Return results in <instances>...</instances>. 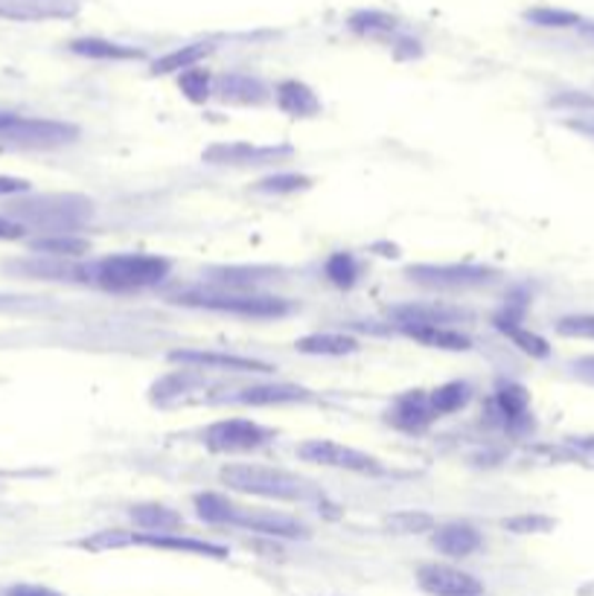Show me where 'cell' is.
Listing matches in <instances>:
<instances>
[{
	"instance_id": "cell-1",
	"label": "cell",
	"mask_w": 594,
	"mask_h": 596,
	"mask_svg": "<svg viewBox=\"0 0 594 596\" xmlns=\"http://www.w3.org/2000/svg\"><path fill=\"white\" fill-rule=\"evenodd\" d=\"M219 481L228 486V492L278 501V504H306L318 495L315 486L301 474L278 466H260V463H228L219 468Z\"/></svg>"
},
{
	"instance_id": "cell-2",
	"label": "cell",
	"mask_w": 594,
	"mask_h": 596,
	"mask_svg": "<svg viewBox=\"0 0 594 596\" xmlns=\"http://www.w3.org/2000/svg\"><path fill=\"white\" fill-rule=\"evenodd\" d=\"M79 274L109 291H143L161 285L172 274V260L163 253L143 251L109 253L93 265L79 267Z\"/></svg>"
},
{
	"instance_id": "cell-3",
	"label": "cell",
	"mask_w": 594,
	"mask_h": 596,
	"mask_svg": "<svg viewBox=\"0 0 594 596\" xmlns=\"http://www.w3.org/2000/svg\"><path fill=\"white\" fill-rule=\"evenodd\" d=\"M27 230L47 233H73L85 228L93 215V201L85 195H41V199L16 201L9 213Z\"/></svg>"
},
{
	"instance_id": "cell-4",
	"label": "cell",
	"mask_w": 594,
	"mask_h": 596,
	"mask_svg": "<svg viewBox=\"0 0 594 596\" xmlns=\"http://www.w3.org/2000/svg\"><path fill=\"white\" fill-rule=\"evenodd\" d=\"M175 303L204 309V312L231 314V317H242V321H280V317H289L294 312L292 300L278 297V294H263V291H256V294H217V291H208V294H184Z\"/></svg>"
},
{
	"instance_id": "cell-5",
	"label": "cell",
	"mask_w": 594,
	"mask_h": 596,
	"mask_svg": "<svg viewBox=\"0 0 594 596\" xmlns=\"http://www.w3.org/2000/svg\"><path fill=\"white\" fill-rule=\"evenodd\" d=\"M405 276L411 283L423 285V289L434 291H466L481 289L499 280V271L490 265H479V262H420V265L405 267Z\"/></svg>"
},
{
	"instance_id": "cell-6",
	"label": "cell",
	"mask_w": 594,
	"mask_h": 596,
	"mask_svg": "<svg viewBox=\"0 0 594 596\" xmlns=\"http://www.w3.org/2000/svg\"><path fill=\"white\" fill-rule=\"evenodd\" d=\"M274 436H278V431L265 428L256 420L233 416V420H219L208 425L201 434V443L208 445L213 454H248L269 445Z\"/></svg>"
},
{
	"instance_id": "cell-7",
	"label": "cell",
	"mask_w": 594,
	"mask_h": 596,
	"mask_svg": "<svg viewBox=\"0 0 594 596\" xmlns=\"http://www.w3.org/2000/svg\"><path fill=\"white\" fill-rule=\"evenodd\" d=\"M298 459L312 463V466L324 468H341V472H355V474H382L385 466L382 459L373 457L368 452H359L353 445L335 443V440H306L294 448Z\"/></svg>"
},
{
	"instance_id": "cell-8",
	"label": "cell",
	"mask_w": 594,
	"mask_h": 596,
	"mask_svg": "<svg viewBox=\"0 0 594 596\" xmlns=\"http://www.w3.org/2000/svg\"><path fill=\"white\" fill-rule=\"evenodd\" d=\"M170 364L187 370H199V373H231V375H271L278 367H271L260 358H248V355H233V352L219 350H172L167 355Z\"/></svg>"
},
{
	"instance_id": "cell-9",
	"label": "cell",
	"mask_w": 594,
	"mask_h": 596,
	"mask_svg": "<svg viewBox=\"0 0 594 596\" xmlns=\"http://www.w3.org/2000/svg\"><path fill=\"white\" fill-rule=\"evenodd\" d=\"M3 143L30 145V149H56L79 140V125L62 123V120H36V117L18 114L7 129L0 131Z\"/></svg>"
},
{
	"instance_id": "cell-10",
	"label": "cell",
	"mask_w": 594,
	"mask_h": 596,
	"mask_svg": "<svg viewBox=\"0 0 594 596\" xmlns=\"http://www.w3.org/2000/svg\"><path fill=\"white\" fill-rule=\"evenodd\" d=\"M387 317L394 321L396 330L405 326H446V330H461V323L472 321L470 309L452 306L443 300H409L387 309Z\"/></svg>"
},
{
	"instance_id": "cell-11",
	"label": "cell",
	"mask_w": 594,
	"mask_h": 596,
	"mask_svg": "<svg viewBox=\"0 0 594 596\" xmlns=\"http://www.w3.org/2000/svg\"><path fill=\"white\" fill-rule=\"evenodd\" d=\"M441 420L432 407L429 391H402L391 398V405L385 407V425L405 436H420L432 428L434 422Z\"/></svg>"
},
{
	"instance_id": "cell-12",
	"label": "cell",
	"mask_w": 594,
	"mask_h": 596,
	"mask_svg": "<svg viewBox=\"0 0 594 596\" xmlns=\"http://www.w3.org/2000/svg\"><path fill=\"white\" fill-rule=\"evenodd\" d=\"M294 154L292 145H256L236 140V143H213L204 149L201 161L210 166H265V163L289 161Z\"/></svg>"
},
{
	"instance_id": "cell-13",
	"label": "cell",
	"mask_w": 594,
	"mask_h": 596,
	"mask_svg": "<svg viewBox=\"0 0 594 596\" xmlns=\"http://www.w3.org/2000/svg\"><path fill=\"white\" fill-rule=\"evenodd\" d=\"M417 585L429 596H484V582L470 570L446 562H425L417 567Z\"/></svg>"
},
{
	"instance_id": "cell-14",
	"label": "cell",
	"mask_w": 594,
	"mask_h": 596,
	"mask_svg": "<svg viewBox=\"0 0 594 596\" xmlns=\"http://www.w3.org/2000/svg\"><path fill=\"white\" fill-rule=\"evenodd\" d=\"M231 527L265 535V538H286V542H306L312 535L306 524L294 518V515L280 513V509H251V506H240V513L233 515Z\"/></svg>"
},
{
	"instance_id": "cell-15",
	"label": "cell",
	"mask_w": 594,
	"mask_h": 596,
	"mask_svg": "<svg viewBox=\"0 0 594 596\" xmlns=\"http://www.w3.org/2000/svg\"><path fill=\"white\" fill-rule=\"evenodd\" d=\"M79 0H0V18L21 23L70 21L79 16Z\"/></svg>"
},
{
	"instance_id": "cell-16",
	"label": "cell",
	"mask_w": 594,
	"mask_h": 596,
	"mask_svg": "<svg viewBox=\"0 0 594 596\" xmlns=\"http://www.w3.org/2000/svg\"><path fill=\"white\" fill-rule=\"evenodd\" d=\"M493 326L502 332L504 337H507L510 344L516 346V350L525 352V355H531V358H536V361L551 358L548 341L525 326V303H522V306H516V303H507V306H504L502 312L493 317Z\"/></svg>"
},
{
	"instance_id": "cell-17",
	"label": "cell",
	"mask_w": 594,
	"mask_h": 596,
	"mask_svg": "<svg viewBox=\"0 0 594 596\" xmlns=\"http://www.w3.org/2000/svg\"><path fill=\"white\" fill-rule=\"evenodd\" d=\"M132 547H152V550L181 553V556H204V558H228L231 550L222 544L204 542L195 535L187 533H170V535H152V533H132Z\"/></svg>"
},
{
	"instance_id": "cell-18",
	"label": "cell",
	"mask_w": 594,
	"mask_h": 596,
	"mask_svg": "<svg viewBox=\"0 0 594 596\" xmlns=\"http://www.w3.org/2000/svg\"><path fill=\"white\" fill-rule=\"evenodd\" d=\"M274 267L263 265H228L213 267L208 274V283L217 294H256L269 280H274Z\"/></svg>"
},
{
	"instance_id": "cell-19",
	"label": "cell",
	"mask_w": 594,
	"mask_h": 596,
	"mask_svg": "<svg viewBox=\"0 0 594 596\" xmlns=\"http://www.w3.org/2000/svg\"><path fill=\"white\" fill-rule=\"evenodd\" d=\"M495 411L502 416L504 428L513 431V434H522L533 425V413H531V391L525 384L519 382H502L495 387V398H493Z\"/></svg>"
},
{
	"instance_id": "cell-20",
	"label": "cell",
	"mask_w": 594,
	"mask_h": 596,
	"mask_svg": "<svg viewBox=\"0 0 594 596\" xmlns=\"http://www.w3.org/2000/svg\"><path fill=\"white\" fill-rule=\"evenodd\" d=\"M269 84L263 79L248 77V73H224L213 82V97H219L228 105L242 108H260L271 100Z\"/></svg>"
},
{
	"instance_id": "cell-21",
	"label": "cell",
	"mask_w": 594,
	"mask_h": 596,
	"mask_svg": "<svg viewBox=\"0 0 594 596\" xmlns=\"http://www.w3.org/2000/svg\"><path fill=\"white\" fill-rule=\"evenodd\" d=\"M271 100H274L280 114L292 117V120H312V117L324 111L321 97L306 82H301V79H283L274 88V93H271Z\"/></svg>"
},
{
	"instance_id": "cell-22",
	"label": "cell",
	"mask_w": 594,
	"mask_h": 596,
	"mask_svg": "<svg viewBox=\"0 0 594 596\" xmlns=\"http://www.w3.org/2000/svg\"><path fill=\"white\" fill-rule=\"evenodd\" d=\"M432 547L446 558H470L484 547V535L463 521L437 524V529L432 533Z\"/></svg>"
},
{
	"instance_id": "cell-23",
	"label": "cell",
	"mask_w": 594,
	"mask_h": 596,
	"mask_svg": "<svg viewBox=\"0 0 594 596\" xmlns=\"http://www.w3.org/2000/svg\"><path fill=\"white\" fill-rule=\"evenodd\" d=\"M312 391L301 387V384L289 382H269V384H251V387H242L233 402L248 407H280V405H301L309 402Z\"/></svg>"
},
{
	"instance_id": "cell-24",
	"label": "cell",
	"mask_w": 594,
	"mask_h": 596,
	"mask_svg": "<svg viewBox=\"0 0 594 596\" xmlns=\"http://www.w3.org/2000/svg\"><path fill=\"white\" fill-rule=\"evenodd\" d=\"M68 50L73 55H82V59H93V62H140V59L147 55L140 47L123 44V41L100 39V36L73 39L68 44Z\"/></svg>"
},
{
	"instance_id": "cell-25",
	"label": "cell",
	"mask_w": 594,
	"mask_h": 596,
	"mask_svg": "<svg viewBox=\"0 0 594 596\" xmlns=\"http://www.w3.org/2000/svg\"><path fill=\"white\" fill-rule=\"evenodd\" d=\"M129 518H132L134 527L140 533H152V535H170V533H184V515L172 509L167 504H134L129 509Z\"/></svg>"
},
{
	"instance_id": "cell-26",
	"label": "cell",
	"mask_w": 594,
	"mask_h": 596,
	"mask_svg": "<svg viewBox=\"0 0 594 596\" xmlns=\"http://www.w3.org/2000/svg\"><path fill=\"white\" fill-rule=\"evenodd\" d=\"M359 337L348 335V332H312L294 341V350L301 355H312V358H344L359 352Z\"/></svg>"
},
{
	"instance_id": "cell-27",
	"label": "cell",
	"mask_w": 594,
	"mask_h": 596,
	"mask_svg": "<svg viewBox=\"0 0 594 596\" xmlns=\"http://www.w3.org/2000/svg\"><path fill=\"white\" fill-rule=\"evenodd\" d=\"M402 335L420 346L441 352H470L472 337L461 330H446V326H405Z\"/></svg>"
},
{
	"instance_id": "cell-28",
	"label": "cell",
	"mask_w": 594,
	"mask_h": 596,
	"mask_svg": "<svg viewBox=\"0 0 594 596\" xmlns=\"http://www.w3.org/2000/svg\"><path fill=\"white\" fill-rule=\"evenodd\" d=\"M213 53V44L210 41H193V44L175 47L170 53L158 55L152 62V77H170V73H184L190 68H199L208 55Z\"/></svg>"
},
{
	"instance_id": "cell-29",
	"label": "cell",
	"mask_w": 594,
	"mask_h": 596,
	"mask_svg": "<svg viewBox=\"0 0 594 596\" xmlns=\"http://www.w3.org/2000/svg\"><path fill=\"white\" fill-rule=\"evenodd\" d=\"M30 251L50 260H79L91 253V239L79 233H47V236L32 239Z\"/></svg>"
},
{
	"instance_id": "cell-30",
	"label": "cell",
	"mask_w": 594,
	"mask_h": 596,
	"mask_svg": "<svg viewBox=\"0 0 594 596\" xmlns=\"http://www.w3.org/2000/svg\"><path fill=\"white\" fill-rule=\"evenodd\" d=\"M193 509L199 521L210 524V527H231L233 515L240 513V504H233L231 497L222 492H199L193 495Z\"/></svg>"
},
{
	"instance_id": "cell-31",
	"label": "cell",
	"mask_w": 594,
	"mask_h": 596,
	"mask_svg": "<svg viewBox=\"0 0 594 596\" xmlns=\"http://www.w3.org/2000/svg\"><path fill=\"white\" fill-rule=\"evenodd\" d=\"M324 276L330 280L335 289L341 291H350L355 289V285L362 283L364 276V262L355 256V253L350 251H335L326 256L324 262Z\"/></svg>"
},
{
	"instance_id": "cell-32",
	"label": "cell",
	"mask_w": 594,
	"mask_h": 596,
	"mask_svg": "<svg viewBox=\"0 0 594 596\" xmlns=\"http://www.w3.org/2000/svg\"><path fill=\"white\" fill-rule=\"evenodd\" d=\"M348 27L362 39H387V36H394L400 21L387 12H379V9H359L350 16Z\"/></svg>"
},
{
	"instance_id": "cell-33",
	"label": "cell",
	"mask_w": 594,
	"mask_h": 596,
	"mask_svg": "<svg viewBox=\"0 0 594 596\" xmlns=\"http://www.w3.org/2000/svg\"><path fill=\"white\" fill-rule=\"evenodd\" d=\"M472 384L470 382H461V378H455V382H446L441 384V387H434V391H429V398H432V407L437 416H452V413H461L463 407L472 402Z\"/></svg>"
},
{
	"instance_id": "cell-34",
	"label": "cell",
	"mask_w": 594,
	"mask_h": 596,
	"mask_svg": "<svg viewBox=\"0 0 594 596\" xmlns=\"http://www.w3.org/2000/svg\"><path fill=\"white\" fill-rule=\"evenodd\" d=\"M382 524L391 535H423L437 529V518L425 509H396V513L385 515Z\"/></svg>"
},
{
	"instance_id": "cell-35",
	"label": "cell",
	"mask_w": 594,
	"mask_h": 596,
	"mask_svg": "<svg viewBox=\"0 0 594 596\" xmlns=\"http://www.w3.org/2000/svg\"><path fill=\"white\" fill-rule=\"evenodd\" d=\"M312 178L298 175V172H274L269 178H260L254 184V192L260 195H271V199H280V195H294V192L312 190Z\"/></svg>"
},
{
	"instance_id": "cell-36",
	"label": "cell",
	"mask_w": 594,
	"mask_h": 596,
	"mask_svg": "<svg viewBox=\"0 0 594 596\" xmlns=\"http://www.w3.org/2000/svg\"><path fill=\"white\" fill-rule=\"evenodd\" d=\"M213 82L217 79L210 77L204 68H190L184 73H178V91L184 93L193 105H204L213 97Z\"/></svg>"
},
{
	"instance_id": "cell-37",
	"label": "cell",
	"mask_w": 594,
	"mask_h": 596,
	"mask_svg": "<svg viewBox=\"0 0 594 596\" xmlns=\"http://www.w3.org/2000/svg\"><path fill=\"white\" fill-rule=\"evenodd\" d=\"M525 21L536 23V27H551V30H568V27H580L583 18L572 9H556V7H536L527 9Z\"/></svg>"
},
{
	"instance_id": "cell-38",
	"label": "cell",
	"mask_w": 594,
	"mask_h": 596,
	"mask_svg": "<svg viewBox=\"0 0 594 596\" xmlns=\"http://www.w3.org/2000/svg\"><path fill=\"white\" fill-rule=\"evenodd\" d=\"M502 527L513 535H542L551 533V529L556 527V521L548 518V515L525 513V515H513V518H504Z\"/></svg>"
},
{
	"instance_id": "cell-39",
	"label": "cell",
	"mask_w": 594,
	"mask_h": 596,
	"mask_svg": "<svg viewBox=\"0 0 594 596\" xmlns=\"http://www.w3.org/2000/svg\"><path fill=\"white\" fill-rule=\"evenodd\" d=\"M560 337H572V341H594V314H565L554 323Z\"/></svg>"
},
{
	"instance_id": "cell-40",
	"label": "cell",
	"mask_w": 594,
	"mask_h": 596,
	"mask_svg": "<svg viewBox=\"0 0 594 596\" xmlns=\"http://www.w3.org/2000/svg\"><path fill=\"white\" fill-rule=\"evenodd\" d=\"M30 236V230L23 228L21 222H16L12 215H0V239H7V242H18V239Z\"/></svg>"
},
{
	"instance_id": "cell-41",
	"label": "cell",
	"mask_w": 594,
	"mask_h": 596,
	"mask_svg": "<svg viewBox=\"0 0 594 596\" xmlns=\"http://www.w3.org/2000/svg\"><path fill=\"white\" fill-rule=\"evenodd\" d=\"M3 596H64L59 594V590L47 588V585H30V582H21V585H12V588H7V594Z\"/></svg>"
},
{
	"instance_id": "cell-42",
	"label": "cell",
	"mask_w": 594,
	"mask_h": 596,
	"mask_svg": "<svg viewBox=\"0 0 594 596\" xmlns=\"http://www.w3.org/2000/svg\"><path fill=\"white\" fill-rule=\"evenodd\" d=\"M32 184L27 178H16V175H0V195H23L30 192Z\"/></svg>"
},
{
	"instance_id": "cell-43",
	"label": "cell",
	"mask_w": 594,
	"mask_h": 596,
	"mask_svg": "<svg viewBox=\"0 0 594 596\" xmlns=\"http://www.w3.org/2000/svg\"><path fill=\"white\" fill-rule=\"evenodd\" d=\"M572 373L583 382L594 384V355H583V358L572 361Z\"/></svg>"
},
{
	"instance_id": "cell-44",
	"label": "cell",
	"mask_w": 594,
	"mask_h": 596,
	"mask_svg": "<svg viewBox=\"0 0 594 596\" xmlns=\"http://www.w3.org/2000/svg\"><path fill=\"white\" fill-rule=\"evenodd\" d=\"M554 105L594 108V97H583V93H563V97H554Z\"/></svg>"
},
{
	"instance_id": "cell-45",
	"label": "cell",
	"mask_w": 594,
	"mask_h": 596,
	"mask_svg": "<svg viewBox=\"0 0 594 596\" xmlns=\"http://www.w3.org/2000/svg\"><path fill=\"white\" fill-rule=\"evenodd\" d=\"M16 117H18V114H9V111H0V131L7 129V125L12 123V120H16Z\"/></svg>"
},
{
	"instance_id": "cell-46",
	"label": "cell",
	"mask_w": 594,
	"mask_h": 596,
	"mask_svg": "<svg viewBox=\"0 0 594 596\" xmlns=\"http://www.w3.org/2000/svg\"><path fill=\"white\" fill-rule=\"evenodd\" d=\"M580 30H583V36H586V39H594V21H583L580 23Z\"/></svg>"
}]
</instances>
